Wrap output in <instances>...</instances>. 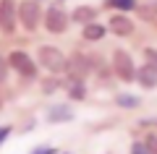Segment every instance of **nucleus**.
Masks as SVG:
<instances>
[{
  "instance_id": "f257e3e1",
  "label": "nucleus",
  "mask_w": 157,
  "mask_h": 154,
  "mask_svg": "<svg viewBox=\"0 0 157 154\" xmlns=\"http://www.w3.org/2000/svg\"><path fill=\"white\" fill-rule=\"evenodd\" d=\"M66 63H68V58L63 55L58 47H52V44H42V47L37 50V66H42L47 73L66 71Z\"/></svg>"
},
{
  "instance_id": "f03ea898",
  "label": "nucleus",
  "mask_w": 157,
  "mask_h": 154,
  "mask_svg": "<svg viewBox=\"0 0 157 154\" xmlns=\"http://www.w3.org/2000/svg\"><path fill=\"white\" fill-rule=\"evenodd\" d=\"M16 16H18V24H21L26 32H34V29L42 24V8H39L37 0H21L16 6Z\"/></svg>"
},
{
  "instance_id": "7ed1b4c3",
  "label": "nucleus",
  "mask_w": 157,
  "mask_h": 154,
  "mask_svg": "<svg viewBox=\"0 0 157 154\" xmlns=\"http://www.w3.org/2000/svg\"><path fill=\"white\" fill-rule=\"evenodd\" d=\"M8 66H11L24 81H34V78H37V63H34L24 50H13L11 55H8Z\"/></svg>"
},
{
  "instance_id": "20e7f679",
  "label": "nucleus",
  "mask_w": 157,
  "mask_h": 154,
  "mask_svg": "<svg viewBox=\"0 0 157 154\" xmlns=\"http://www.w3.org/2000/svg\"><path fill=\"white\" fill-rule=\"evenodd\" d=\"M113 73H115L121 81H126V84L136 81V66H134V58H131L126 50H115V52H113Z\"/></svg>"
},
{
  "instance_id": "39448f33",
  "label": "nucleus",
  "mask_w": 157,
  "mask_h": 154,
  "mask_svg": "<svg viewBox=\"0 0 157 154\" xmlns=\"http://www.w3.org/2000/svg\"><path fill=\"white\" fill-rule=\"evenodd\" d=\"M66 71H68V81L66 84H73V81H86V76H89L92 66H89V55H71L66 63Z\"/></svg>"
},
{
  "instance_id": "423d86ee",
  "label": "nucleus",
  "mask_w": 157,
  "mask_h": 154,
  "mask_svg": "<svg viewBox=\"0 0 157 154\" xmlns=\"http://www.w3.org/2000/svg\"><path fill=\"white\" fill-rule=\"evenodd\" d=\"M42 24H45L47 32H52V34H63V32L68 29V13L63 11V8L52 6V8H47V11H45Z\"/></svg>"
},
{
  "instance_id": "0eeeda50",
  "label": "nucleus",
  "mask_w": 157,
  "mask_h": 154,
  "mask_svg": "<svg viewBox=\"0 0 157 154\" xmlns=\"http://www.w3.org/2000/svg\"><path fill=\"white\" fill-rule=\"evenodd\" d=\"M16 3L13 0H0V32L3 34H13L16 29Z\"/></svg>"
},
{
  "instance_id": "6e6552de",
  "label": "nucleus",
  "mask_w": 157,
  "mask_h": 154,
  "mask_svg": "<svg viewBox=\"0 0 157 154\" xmlns=\"http://www.w3.org/2000/svg\"><path fill=\"white\" fill-rule=\"evenodd\" d=\"M107 29H110L115 37H131V34H134V24H131V18L123 16V13H115V16H110Z\"/></svg>"
},
{
  "instance_id": "1a4fd4ad",
  "label": "nucleus",
  "mask_w": 157,
  "mask_h": 154,
  "mask_svg": "<svg viewBox=\"0 0 157 154\" xmlns=\"http://www.w3.org/2000/svg\"><path fill=\"white\" fill-rule=\"evenodd\" d=\"M45 118H47V123H71L73 118H76V112L71 110L68 105H50L47 107V112H45Z\"/></svg>"
},
{
  "instance_id": "9d476101",
  "label": "nucleus",
  "mask_w": 157,
  "mask_h": 154,
  "mask_svg": "<svg viewBox=\"0 0 157 154\" xmlns=\"http://www.w3.org/2000/svg\"><path fill=\"white\" fill-rule=\"evenodd\" d=\"M136 81L141 84L144 89H155L157 86V68L155 66H141V68H136Z\"/></svg>"
},
{
  "instance_id": "9b49d317",
  "label": "nucleus",
  "mask_w": 157,
  "mask_h": 154,
  "mask_svg": "<svg viewBox=\"0 0 157 154\" xmlns=\"http://www.w3.org/2000/svg\"><path fill=\"white\" fill-rule=\"evenodd\" d=\"M105 32H107V26H102V24L92 21V24H86V26H84V32H81V37H84L86 42H100V39L105 37Z\"/></svg>"
},
{
  "instance_id": "f8f14e48",
  "label": "nucleus",
  "mask_w": 157,
  "mask_h": 154,
  "mask_svg": "<svg viewBox=\"0 0 157 154\" xmlns=\"http://www.w3.org/2000/svg\"><path fill=\"white\" fill-rule=\"evenodd\" d=\"M94 16H97V8H92V6H78L76 11L71 13L73 21H76V24H84V26L94 21Z\"/></svg>"
},
{
  "instance_id": "ddd939ff",
  "label": "nucleus",
  "mask_w": 157,
  "mask_h": 154,
  "mask_svg": "<svg viewBox=\"0 0 157 154\" xmlns=\"http://www.w3.org/2000/svg\"><path fill=\"white\" fill-rule=\"evenodd\" d=\"M115 105L123 107V110H136V107L141 105V99L136 97V94H118V97H115Z\"/></svg>"
},
{
  "instance_id": "4468645a",
  "label": "nucleus",
  "mask_w": 157,
  "mask_h": 154,
  "mask_svg": "<svg viewBox=\"0 0 157 154\" xmlns=\"http://www.w3.org/2000/svg\"><path fill=\"white\" fill-rule=\"evenodd\" d=\"M66 92L71 99H76V102H81V99L86 97V84L84 81H73V84H66Z\"/></svg>"
},
{
  "instance_id": "2eb2a0df",
  "label": "nucleus",
  "mask_w": 157,
  "mask_h": 154,
  "mask_svg": "<svg viewBox=\"0 0 157 154\" xmlns=\"http://www.w3.org/2000/svg\"><path fill=\"white\" fill-rule=\"evenodd\" d=\"M105 8H113L118 13H128L136 8V0H105Z\"/></svg>"
},
{
  "instance_id": "dca6fc26",
  "label": "nucleus",
  "mask_w": 157,
  "mask_h": 154,
  "mask_svg": "<svg viewBox=\"0 0 157 154\" xmlns=\"http://www.w3.org/2000/svg\"><path fill=\"white\" fill-rule=\"evenodd\" d=\"M63 84H60V78H55V76H50V78H45L42 81V92L45 94H52V92H58Z\"/></svg>"
},
{
  "instance_id": "f3484780",
  "label": "nucleus",
  "mask_w": 157,
  "mask_h": 154,
  "mask_svg": "<svg viewBox=\"0 0 157 154\" xmlns=\"http://www.w3.org/2000/svg\"><path fill=\"white\" fill-rule=\"evenodd\" d=\"M128 154H152V152L144 146V141H136V144H131V152Z\"/></svg>"
},
{
  "instance_id": "a211bd4d",
  "label": "nucleus",
  "mask_w": 157,
  "mask_h": 154,
  "mask_svg": "<svg viewBox=\"0 0 157 154\" xmlns=\"http://www.w3.org/2000/svg\"><path fill=\"white\" fill-rule=\"evenodd\" d=\"M144 146L149 149L152 154H157V136H155V133H149V136L144 138Z\"/></svg>"
},
{
  "instance_id": "6ab92c4d",
  "label": "nucleus",
  "mask_w": 157,
  "mask_h": 154,
  "mask_svg": "<svg viewBox=\"0 0 157 154\" xmlns=\"http://www.w3.org/2000/svg\"><path fill=\"white\" fill-rule=\"evenodd\" d=\"M8 68H11V66H8V58H3V55H0V84H3V81L8 78Z\"/></svg>"
},
{
  "instance_id": "aec40b11",
  "label": "nucleus",
  "mask_w": 157,
  "mask_h": 154,
  "mask_svg": "<svg viewBox=\"0 0 157 154\" xmlns=\"http://www.w3.org/2000/svg\"><path fill=\"white\" fill-rule=\"evenodd\" d=\"M144 58H147V63H149V66H155V68H157V50L147 47V50H144Z\"/></svg>"
},
{
  "instance_id": "412c9836",
  "label": "nucleus",
  "mask_w": 157,
  "mask_h": 154,
  "mask_svg": "<svg viewBox=\"0 0 157 154\" xmlns=\"http://www.w3.org/2000/svg\"><path fill=\"white\" fill-rule=\"evenodd\" d=\"M136 8H139V6H136ZM139 13H141V18H144V21H155V16H152V13H157V11H155V8H152V11H149V8H139Z\"/></svg>"
},
{
  "instance_id": "4be33fe9",
  "label": "nucleus",
  "mask_w": 157,
  "mask_h": 154,
  "mask_svg": "<svg viewBox=\"0 0 157 154\" xmlns=\"http://www.w3.org/2000/svg\"><path fill=\"white\" fill-rule=\"evenodd\" d=\"M32 154H55V149H52V146H37Z\"/></svg>"
},
{
  "instance_id": "5701e85b",
  "label": "nucleus",
  "mask_w": 157,
  "mask_h": 154,
  "mask_svg": "<svg viewBox=\"0 0 157 154\" xmlns=\"http://www.w3.org/2000/svg\"><path fill=\"white\" fill-rule=\"evenodd\" d=\"M8 133H11V128H0V144L8 138Z\"/></svg>"
},
{
  "instance_id": "b1692460",
  "label": "nucleus",
  "mask_w": 157,
  "mask_h": 154,
  "mask_svg": "<svg viewBox=\"0 0 157 154\" xmlns=\"http://www.w3.org/2000/svg\"><path fill=\"white\" fill-rule=\"evenodd\" d=\"M152 8H155V11H157V0H152Z\"/></svg>"
},
{
  "instance_id": "393cba45",
  "label": "nucleus",
  "mask_w": 157,
  "mask_h": 154,
  "mask_svg": "<svg viewBox=\"0 0 157 154\" xmlns=\"http://www.w3.org/2000/svg\"><path fill=\"white\" fill-rule=\"evenodd\" d=\"M0 107H3V102H0Z\"/></svg>"
},
{
  "instance_id": "a878e982",
  "label": "nucleus",
  "mask_w": 157,
  "mask_h": 154,
  "mask_svg": "<svg viewBox=\"0 0 157 154\" xmlns=\"http://www.w3.org/2000/svg\"><path fill=\"white\" fill-rule=\"evenodd\" d=\"M37 3H39V0H37Z\"/></svg>"
},
{
  "instance_id": "bb28decb",
  "label": "nucleus",
  "mask_w": 157,
  "mask_h": 154,
  "mask_svg": "<svg viewBox=\"0 0 157 154\" xmlns=\"http://www.w3.org/2000/svg\"><path fill=\"white\" fill-rule=\"evenodd\" d=\"M155 123H157V120H155Z\"/></svg>"
}]
</instances>
